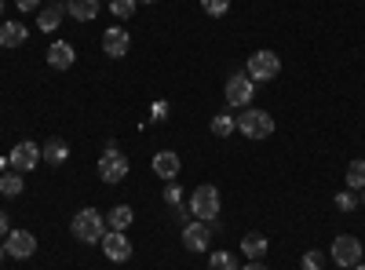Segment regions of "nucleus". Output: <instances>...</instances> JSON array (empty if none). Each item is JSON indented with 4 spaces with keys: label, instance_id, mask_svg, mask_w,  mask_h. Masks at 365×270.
<instances>
[{
    "label": "nucleus",
    "instance_id": "f8f14e48",
    "mask_svg": "<svg viewBox=\"0 0 365 270\" xmlns=\"http://www.w3.org/2000/svg\"><path fill=\"white\" fill-rule=\"evenodd\" d=\"M182 245H187L190 252H208V245H212V227L208 223H187L182 227Z\"/></svg>",
    "mask_w": 365,
    "mask_h": 270
},
{
    "label": "nucleus",
    "instance_id": "aec40b11",
    "mask_svg": "<svg viewBox=\"0 0 365 270\" xmlns=\"http://www.w3.org/2000/svg\"><path fill=\"white\" fill-rule=\"evenodd\" d=\"M132 223H135V212H132L128 204H117L113 212L106 216V227H110V230H128Z\"/></svg>",
    "mask_w": 365,
    "mask_h": 270
},
{
    "label": "nucleus",
    "instance_id": "a211bd4d",
    "mask_svg": "<svg viewBox=\"0 0 365 270\" xmlns=\"http://www.w3.org/2000/svg\"><path fill=\"white\" fill-rule=\"evenodd\" d=\"M267 249H270V242L263 234H245V237H241V252H245L249 259H263Z\"/></svg>",
    "mask_w": 365,
    "mask_h": 270
},
{
    "label": "nucleus",
    "instance_id": "423d86ee",
    "mask_svg": "<svg viewBox=\"0 0 365 270\" xmlns=\"http://www.w3.org/2000/svg\"><path fill=\"white\" fill-rule=\"evenodd\" d=\"M223 95H227V106H230V110L249 106V103L256 99V81H252L249 73H234V77H227Z\"/></svg>",
    "mask_w": 365,
    "mask_h": 270
},
{
    "label": "nucleus",
    "instance_id": "c85d7f7f",
    "mask_svg": "<svg viewBox=\"0 0 365 270\" xmlns=\"http://www.w3.org/2000/svg\"><path fill=\"white\" fill-rule=\"evenodd\" d=\"M165 201H168L172 208H175V204H182V190H179L175 183H168V187H165Z\"/></svg>",
    "mask_w": 365,
    "mask_h": 270
},
{
    "label": "nucleus",
    "instance_id": "6ab92c4d",
    "mask_svg": "<svg viewBox=\"0 0 365 270\" xmlns=\"http://www.w3.org/2000/svg\"><path fill=\"white\" fill-rule=\"evenodd\" d=\"M41 154H44V161H48V165H66L70 146H66L63 139H48V142L41 146Z\"/></svg>",
    "mask_w": 365,
    "mask_h": 270
},
{
    "label": "nucleus",
    "instance_id": "4c0bfd02",
    "mask_svg": "<svg viewBox=\"0 0 365 270\" xmlns=\"http://www.w3.org/2000/svg\"><path fill=\"white\" fill-rule=\"evenodd\" d=\"M361 201H365V197H361Z\"/></svg>",
    "mask_w": 365,
    "mask_h": 270
},
{
    "label": "nucleus",
    "instance_id": "393cba45",
    "mask_svg": "<svg viewBox=\"0 0 365 270\" xmlns=\"http://www.w3.org/2000/svg\"><path fill=\"white\" fill-rule=\"evenodd\" d=\"M135 8H139L135 0H110V11H113L117 19H132V15H135Z\"/></svg>",
    "mask_w": 365,
    "mask_h": 270
},
{
    "label": "nucleus",
    "instance_id": "7ed1b4c3",
    "mask_svg": "<svg viewBox=\"0 0 365 270\" xmlns=\"http://www.w3.org/2000/svg\"><path fill=\"white\" fill-rule=\"evenodd\" d=\"M237 132L249 135V139H270V135H274V117H270L267 110L249 106V110L237 113Z\"/></svg>",
    "mask_w": 365,
    "mask_h": 270
},
{
    "label": "nucleus",
    "instance_id": "f257e3e1",
    "mask_svg": "<svg viewBox=\"0 0 365 270\" xmlns=\"http://www.w3.org/2000/svg\"><path fill=\"white\" fill-rule=\"evenodd\" d=\"M106 216L103 212H96V208H81V212L73 216V223H70V234L77 237V242H84V245H99L103 237H106Z\"/></svg>",
    "mask_w": 365,
    "mask_h": 270
},
{
    "label": "nucleus",
    "instance_id": "412c9836",
    "mask_svg": "<svg viewBox=\"0 0 365 270\" xmlns=\"http://www.w3.org/2000/svg\"><path fill=\"white\" fill-rule=\"evenodd\" d=\"M26 190V183H22V172H4V175H0V194H4V197H19Z\"/></svg>",
    "mask_w": 365,
    "mask_h": 270
},
{
    "label": "nucleus",
    "instance_id": "b1692460",
    "mask_svg": "<svg viewBox=\"0 0 365 270\" xmlns=\"http://www.w3.org/2000/svg\"><path fill=\"white\" fill-rule=\"evenodd\" d=\"M347 190H365V161H351L347 165Z\"/></svg>",
    "mask_w": 365,
    "mask_h": 270
},
{
    "label": "nucleus",
    "instance_id": "c9c22d12",
    "mask_svg": "<svg viewBox=\"0 0 365 270\" xmlns=\"http://www.w3.org/2000/svg\"><path fill=\"white\" fill-rule=\"evenodd\" d=\"M0 15H4V0H0Z\"/></svg>",
    "mask_w": 365,
    "mask_h": 270
},
{
    "label": "nucleus",
    "instance_id": "72a5a7b5",
    "mask_svg": "<svg viewBox=\"0 0 365 270\" xmlns=\"http://www.w3.org/2000/svg\"><path fill=\"white\" fill-rule=\"evenodd\" d=\"M4 256H8V249H4V245H0V263H4Z\"/></svg>",
    "mask_w": 365,
    "mask_h": 270
},
{
    "label": "nucleus",
    "instance_id": "bb28decb",
    "mask_svg": "<svg viewBox=\"0 0 365 270\" xmlns=\"http://www.w3.org/2000/svg\"><path fill=\"white\" fill-rule=\"evenodd\" d=\"M336 208H340V212H354V208H358V194H354V190L336 194Z\"/></svg>",
    "mask_w": 365,
    "mask_h": 270
},
{
    "label": "nucleus",
    "instance_id": "4be33fe9",
    "mask_svg": "<svg viewBox=\"0 0 365 270\" xmlns=\"http://www.w3.org/2000/svg\"><path fill=\"white\" fill-rule=\"evenodd\" d=\"M234 132H237V117H234V113H216V117H212V135L227 139V135H234Z\"/></svg>",
    "mask_w": 365,
    "mask_h": 270
},
{
    "label": "nucleus",
    "instance_id": "0eeeda50",
    "mask_svg": "<svg viewBox=\"0 0 365 270\" xmlns=\"http://www.w3.org/2000/svg\"><path fill=\"white\" fill-rule=\"evenodd\" d=\"M329 256L336 259V266H340V270H351V266H358V263H361V242H358L354 234H340L336 242H332Z\"/></svg>",
    "mask_w": 365,
    "mask_h": 270
},
{
    "label": "nucleus",
    "instance_id": "dca6fc26",
    "mask_svg": "<svg viewBox=\"0 0 365 270\" xmlns=\"http://www.w3.org/2000/svg\"><path fill=\"white\" fill-rule=\"evenodd\" d=\"M103 11V0H66V15L73 22H91Z\"/></svg>",
    "mask_w": 365,
    "mask_h": 270
},
{
    "label": "nucleus",
    "instance_id": "2f4dec72",
    "mask_svg": "<svg viewBox=\"0 0 365 270\" xmlns=\"http://www.w3.org/2000/svg\"><path fill=\"white\" fill-rule=\"evenodd\" d=\"M0 237H8V212H0Z\"/></svg>",
    "mask_w": 365,
    "mask_h": 270
},
{
    "label": "nucleus",
    "instance_id": "473e14b6",
    "mask_svg": "<svg viewBox=\"0 0 365 270\" xmlns=\"http://www.w3.org/2000/svg\"><path fill=\"white\" fill-rule=\"evenodd\" d=\"M241 270H267V266H263V263H259V259H252V263H249V266H241Z\"/></svg>",
    "mask_w": 365,
    "mask_h": 270
},
{
    "label": "nucleus",
    "instance_id": "f3484780",
    "mask_svg": "<svg viewBox=\"0 0 365 270\" xmlns=\"http://www.w3.org/2000/svg\"><path fill=\"white\" fill-rule=\"evenodd\" d=\"M63 15H66V4H51V8H44V11L37 15V29H41V33H51V29H58Z\"/></svg>",
    "mask_w": 365,
    "mask_h": 270
},
{
    "label": "nucleus",
    "instance_id": "1a4fd4ad",
    "mask_svg": "<svg viewBox=\"0 0 365 270\" xmlns=\"http://www.w3.org/2000/svg\"><path fill=\"white\" fill-rule=\"evenodd\" d=\"M103 252H106V259L110 263H128L132 259V242L125 237V230H106V237H103Z\"/></svg>",
    "mask_w": 365,
    "mask_h": 270
},
{
    "label": "nucleus",
    "instance_id": "5701e85b",
    "mask_svg": "<svg viewBox=\"0 0 365 270\" xmlns=\"http://www.w3.org/2000/svg\"><path fill=\"white\" fill-rule=\"evenodd\" d=\"M208 270H241V266H237V256H234V252L220 249V252L208 256Z\"/></svg>",
    "mask_w": 365,
    "mask_h": 270
},
{
    "label": "nucleus",
    "instance_id": "4468645a",
    "mask_svg": "<svg viewBox=\"0 0 365 270\" xmlns=\"http://www.w3.org/2000/svg\"><path fill=\"white\" fill-rule=\"evenodd\" d=\"M73 63H77V48H73L70 41L48 44V66H51V70H70Z\"/></svg>",
    "mask_w": 365,
    "mask_h": 270
},
{
    "label": "nucleus",
    "instance_id": "e433bc0d",
    "mask_svg": "<svg viewBox=\"0 0 365 270\" xmlns=\"http://www.w3.org/2000/svg\"><path fill=\"white\" fill-rule=\"evenodd\" d=\"M354 270H365V263H358V266H354Z\"/></svg>",
    "mask_w": 365,
    "mask_h": 270
},
{
    "label": "nucleus",
    "instance_id": "39448f33",
    "mask_svg": "<svg viewBox=\"0 0 365 270\" xmlns=\"http://www.w3.org/2000/svg\"><path fill=\"white\" fill-rule=\"evenodd\" d=\"M245 73H249L256 84H259V81H263V84H270L274 77H282V58L274 55V51H267V48H263V51H252V55H249Z\"/></svg>",
    "mask_w": 365,
    "mask_h": 270
},
{
    "label": "nucleus",
    "instance_id": "9d476101",
    "mask_svg": "<svg viewBox=\"0 0 365 270\" xmlns=\"http://www.w3.org/2000/svg\"><path fill=\"white\" fill-rule=\"evenodd\" d=\"M11 259H29L37 252V234L34 230H8V242H4Z\"/></svg>",
    "mask_w": 365,
    "mask_h": 270
},
{
    "label": "nucleus",
    "instance_id": "cd10ccee",
    "mask_svg": "<svg viewBox=\"0 0 365 270\" xmlns=\"http://www.w3.org/2000/svg\"><path fill=\"white\" fill-rule=\"evenodd\" d=\"M303 270H325V256L322 252H303Z\"/></svg>",
    "mask_w": 365,
    "mask_h": 270
},
{
    "label": "nucleus",
    "instance_id": "a878e982",
    "mask_svg": "<svg viewBox=\"0 0 365 270\" xmlns=\"http://www.w3.org/2000/svg\"><path fill=\"white\" fill-rule=\"evenodd\" d=\"M201 8H205L212 19H220V15L230 11V0H201Z\"/></svg>",
    "mask_w": 365,
    "mask_h": 270
},
{
    "label": "nucleus",
    "instance_id": "20e7f679",
    "mask_svg": "<svg viewBox=\"0 0 365 270\" xmlns=\"http://www.w3.org/2000/svg\"><path fill=\"white\" fill-rule=\"evenodd\" d=\"M96 172H99V179L103 183H120V179L128 175V157L117 150V142H106V150H103V157L96 161Z\"/></svg>",
    "mask_w": 365,
    "mask_h": 270
},
{
    "label": "nucleus",
    "instance_id": "ddd939ff",
    "mask_svg": "<svg viewBox=\"0 0 365 270\" xmlns=\"http://www.w3.org/2000/svg\"><path fill=\"white\" fill-rule=\"evenodd\" d=\"M150 168H154V175H158V179L172 183V179L179 175V168H182V161H179L175 150H158V154H154V165H150Z\"/></svg>",
    "mask_w": 365,
    "mask_h": 270
},
{
    "label": "nucleus",
    "instance_id": "f03ea898",
    "mask_svg": "<svg viewBox=\"0 0 365 270\" xmlns=\"http://www.w3.org/2000/svg\"><path fill=\"white\" fill-rule=\"evenodd\" d=\"M220 208H223V201H220V190H216V187L205 183V187H197V190L190 194V216L201 219V223H208L212 230L220 227V223H216V219H220Z\"/></svg>",
    "mask_w": 365,
    "mask_h": 270
},
{
    "label": "nucleus",
    "instance_id": "f704fd0d",
    "mask_svg": "<svg viewBox=\"0 0 365 270\" xmlns=\"http://www.w3.org/2000/svg\"><path fill=\"white\" fill-rule=\"evenodd\" d=\"M135 4H154V0H135Z\"/></svg>",
    "mask_w": 365,
    "mask_h": 270
},
{
    "label": "nucleus",
    "instance_id": "2eb2a0df",
    "mask_svg": "<svg viewBox=\"0 0 365 270\" xmlns=\"http://www.w3.org/2000/svg\"><path fill=\"white\" fill-rule=\"evenodd\" d=\"M29 41V29L19 19H4L0 22V48H22Z\"/></svg>",
    "mask_w": 365,
    "mask_h": 270
},
{
    "label": "nucleus",
    "instance_id": "6e6552de",
    "mask_svg": "<svg viewBox=\"0 0 365 270\" xmlns=\"http://www.w3.org/2000/svg\"><path fill=\"white\" fill-rule=\"evenodd\" d=\"M8 161H11L15 172H34V168L44 161V154H41L37 142H15L11 154H8Z\"/></svg>",
    "mask_w": 365,
    "mask_h": 270
},
{
    "label": "nucleus",
    "instance_id": "c756f323",
    "mask_svg": "<svg viewBox=\"0 0 365 270\" xmlns=\"http://www.w3.org/2000/svg\"><path fill=\"white\" fill-rule=\"evenodd\" d=\"M150 117H154V121H165V117H168V103H165V99H158V103H154V110H150Z\"/></svg>",
    "mask_w": 365,
    "mask_h": 270
},
{
    "label": "nucleus",
    "instance_id": "9b49d317",
    "mask_svg": "<svg viewBox=\"0 0 365 270\" xmlns=\"http://www.w3.org/2000/svg\"><path fill=\"white\" fill-rule=\"evenodd\" d=\"M128 48H132V37H128L125 26H110L106 33H103V51H106L110 58H125Z\"/></svg>",
    "mask_w": 365,
    "mask_h": 270
},
{
    "label": "nucleus",
    "instance_id": "7c9ffc66",
    "mask_svg": "<svg viewBox=\"0 0 365 270\" xmlns=\"http://www.w3.org/2000/svg\"><path fill=\"white\" fill-rule=\"evenodd\" d=\"M15 8H19L22 15H29V11H37V8H41V0H15Z\"/></svg>",
    "mask_w": 365,
    "mask_h": 270
}]
</instances>
